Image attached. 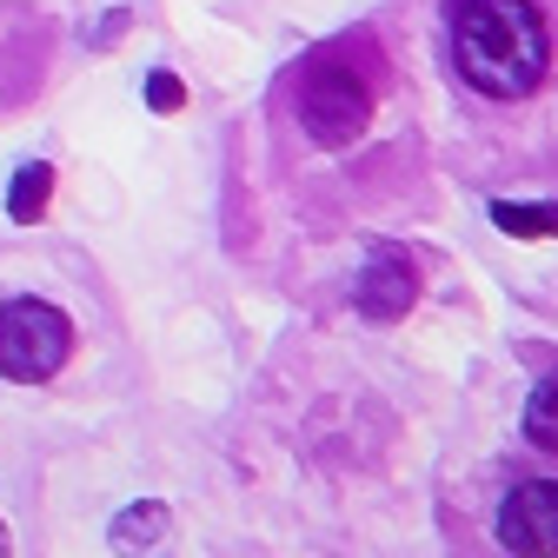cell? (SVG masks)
I'll list each match as a JSON object with an SVG mask.
<instances>
[{
	"mask_svg": "<svg viewBox=\"0 0 558 558\" xmlns=\"http://www.w3.org/2000/svg\"><path fill=\"white\" fill-rule=\"evenodd\" d=\"M499 545L512 558H558V478H525L499 506Z\"/></svg>",
	"mask_w": 558,
	"mask_h": 558,
	"instance_id": "277c9868",
	"label": "cell"
},
{
	"mask_svg": "<svg viewBox=\"0 0 558 558\" xmlns=\"http://www.w3.org/2000/svg\"><path fill=\"white\" fill-rule=\"evenodd\" d=\"M452 66L485 100H525L551 74V27L538 0H459L452 8Z\"/></svg>",
	"mask_w": 558,
	"mask_h": 558,
	"instance_id": "6da1fadb",
	"label": "cell"
},
{
	"mask_svg": "<svg viewBox=\"0 0 558 558\" xmlns=\"http://www.w3.org/2000/svg\"><path fill=\"white\" fill-rule=\"evenodd\" d=\"M412 300H418V266L399 246H373L366 266H360V279H353V306L366 319H405Z\"/></svg>",
	"mask_w": 558,
	"mask_h": 558,
	"instance_id": "5b68a950",
	"label": "cell"
},
{
	"mask_svg": "<svg viewBox=\"0 0 558 558\" xmlns=\"http://www.w3.org/2000/svg\"><path fill=\"white\" fill-rule=\"evenodd\" d=\"M47 199H53V167H21L14 173V186H8V214L21 220V227H34L40 214H47Z\"/></svg>",
	"mask_w": 558,
	"mask_h": 558,
	"instance_id": "52a82bcc",
	"label": "cell"
},
{
	"mask_svg": "<svg viewBox=\"0 0 558 558\" xmlns=\"http://www.w3.org/2000/svg\"><path fill=\"white\" fill-rule=\"evenodd\" d=\"M373 120V81L360 66H345L339 53H319L306 74H300V126L313 147H353Z\"/></svg>",
	"mask_w": 558,
	"mask_h": 558,
	"instance_id": "7a4b0ae2",
	"label": "cell"
},
{
	"mask_svg": "<svg viewBox=\"0 0 558 558\" xmlns=\"http://www.w3.org/2000/svg\"><path fill=\"white\" fill-rule=\"evenodd\" d=\"M493 220H499L512 240H538V233H558V206H551V199H538V206L499 199V206H493Z\"/></svg>",
	"mask_w": 558,
	"mask_h": 558,
	"instance_id": "9c48e42d",
	"label": "cell"
},
{
	"mask_svg": "<svg viewBox=\"0 0 558 558\" xmlns=\"http://www.w3.org/2000/svg\"><path fill=\"white\" fill-rule=\"evenodd\" d=\"M107 545H113L120 558H167V545H173V519H167V506H160V499L126 506V512L107 525Z\"/></svg>",
	"mask_w": 558,
	"mask_h": 558,
	"instance_id": "8992f818",
	"label": "cell"
},
{
	"mask_svg": "<svg viewBox=\"0 0 558 558\" xmlns=\"http://www.w3.org/2000/svg\"><path fill=\"white\" fill-rule=\"evenodd\" d=\"M147 107H154V113H180V107H186V87H180L173 74H154V81H147Z\"/></svg>",
	"mask_w": 558,
	"mask_h": 558,
	"instance_id": "30bf717a",
	"label": "cell"
},
{
	"mask_svg": "<svg viewBox=\"0 0 558 558\" xmlns=\"http://www.w3.org/2000/svg\"><path fill=\"white\" fill-rule=\"evenodd\" d=\"M0 558H14V538H8V519H0Z\"/></svg>",
	"mask_w": 558,
	"mask_h": 558,
	"instance_id": "8fae6325",
	"label": "cell"
},
{
	"mask_svg": "<svg viewBox=\"0 0 558 558\" xmlns=\"http://www.w3.org/2000/svg\"><path fill=\"white\" fill-rule=\"evenodd\" d=\"M525 439L545 446V452H558V373L538 379L532 399H525Z\"/></svg>",
	"mask_w": 558,
	"mask_h": 558,
	"instance_id": "ba28073f",
	"label": "cell"
},
{
	"mask_svg": "<svg viewBox=\"0 0 558 558\" xmlns=\"http://www.w3.org/2000/svg\"><path fill=\"white\" fill-rule=\"evenodd\" d=\"M74 353V319L53 300H8L0 306V379L40 386Z\"/></svg>",
	"mask_w": 558,
	"mask_h": 558,
	"instance_id": "3957f363",
	"label": "cell"
}]
</instances>
